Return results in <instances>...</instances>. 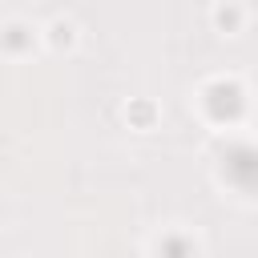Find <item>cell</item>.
<instances>
[{
  "label": "cell",
  "mask_w": 258,
  "mask_h": 258,
  "mask_svg": "<svg viewBox=\"0 0 258 258\" xmlns=\"http://www.w3.org/2000/svg\"><path fill=\"white\" fill-rule=\"evenodd\" d=\"M222 173L234 189L242 194H258V145L250 141H234L222 149Z\"/></svg>",
  "instance_id": "cell-1"
},
{
  "label": "cell",
  "mask_w": 258,
  "mask_h": 258,
  "mask_svg": "<svg viewBox=\"0 0 258 258\" xmlns=\"http://www.w3.org/2000/svg\"><path fill=\"white\" fill-rule=\"evenodd\" d=\"M218 24H222V28H234V24H238V8H222V12H218Z\"/></svg>",
  "instance_id": "cell-5"
},
{
  "label": "cell",
  "mask_w": 258,
  "mask_h": 258,
  "mask_svg": "<svg viewBox=\"0 0 258 258\" xmlns=\"http://www.w3.org/2000/svg\"><path fill=\"white\" fill-rule=\"evenodd\" d=\"M4 44H8L12 52H20V48L28 44V36H24V28H20V24H12V28H8V36H4Z\"/></svg>",
  "instance_id": "cell-4"
},
{
  "label": "cell",
  "mask_w": 258,
  "mask_h": 258,
  "mask_svg": "<svg viewBox=\"0 0 258 258\" xmlns=\"http://www.w3.org/2000/svg\"><path fill=\"white\" fill-rule=\"evenodd\" d=\"M133 117H137V121H141V125H145V121H149V117H153V109H149V105H137V109H133Z\"/></svg>",
  "instance_id": "cell-7"
},
{
  "label": "cell",
  "mask_w": 258,
  "mask_h": 258,
  "mask_svg": "<svg viewBox=\"0 0 258 258\" xmlns=\"http://www.w3.org/2000/svg\"><path fill=\"white\" fill-rule=\"evenodd\" d=\"M157 254H161V258H194L198 250H194L189 238H181V234H165L161 246H157Z\"/></svg>",
  "instance_id": "cell-3"
},
{
  "label": "cell",
  "mask_w": 258,
  "mask_h": 258,
  "mask_svg": "<svg viewBox=\"0 0 258 258\" xmlns=\"http://www.w3.org/2000/svg\"><path fill=\"white\" fill-rule=\"evenodd\" d=\"M206 109H210V117L214 121H238L242 117V109H246V97H242V89L234 85V81H214L210 89H206Z\"/></svg>",
  "instance_id": "cell-2"
},
{
  "label": "cell",
  "mask_w": 258,
  "mask_h": 258,
  "mask_svg": "<svg viewBox=\"0 0 258 258\" xmlns=\"http://www.w3.org/2000/svg\"><path fill=\"white\" fill-rule=\"evenodd\" d=\"M52 32H56V36H52V40H56V44H69V24H56V28H52Z\"/></svg>",
  "instance_id": "cell-6"
}]
</instances>
